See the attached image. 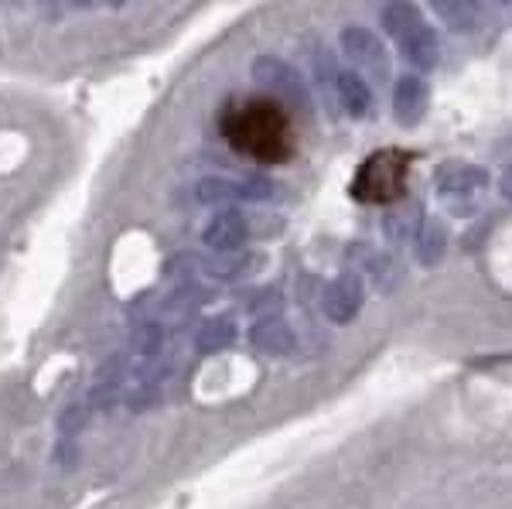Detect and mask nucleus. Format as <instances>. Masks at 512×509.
I'll return each mask as SVG.
<instances>
[{
	"mask_svg": "<svg viewBox=\"0 0 512 509\" xmlns=\"http://www.w3.org/2000/svg\"><path fill=\"white\" fill-rule=\"evenodd\" d=\"M250 76L256 86L270 89L284 106H294V110H308L311 106L308 82L301 79V72H297L291 62L277 59V55H260V59H253Z\"/></svg>",
	"mask_w": 512,
	"mask_h": 509,
	"instance_id": "3",
	"label": "nucleus"
},
{
	"mask_svg": "<svg viewBox=\"0 0 512 509\" xmlns=\"http://www.w3.org/2000/svg\"><path fill=\"white\" fill-rule=\"evenodd\" d=\"M161 346H164L161 325L147 322V325H140L137 332H134V349L140 352V356H158V349H161Z\"/></svg>",
	"mask_w": 512,
	"mask_h": 509,
	"instance_id": "19",
	"label": "nucleus"
},
{
	"mask_svg": "<svg viewBox=\"0 0 512 509\" xmlns=\"http://www.w3.org/2000/svg\"><path fill=\"white\" fill-rule=\"evenodd\" d=\"M379 21H383L386 35H393V41H400L403 35H410L417 24H424V18H420L414 0H386V4H383V18H379Z\"/></svg>",
	"mask_w": 512,
	"mask_h": 509,
	"instance_id": "17",
	"label": "nucleus"
},
{
	"mask_svg": "<svg viewBox=\"0 0 512 509\" xmlns=\"http://www.w3.org/2000/svg\"><path fill=\"white\" fill-rule=\"evenodd\" d=\"M420 223H424V209H420L417 202L400 199V202H393L390 212H386L383 229H386V236H390L393 243H403V240H414Z\"/></svg>",
	"mask_w": 512,
	"mask_h": 509,
	"instance_id": "14",
	"label": "nucleus"
},
{
	"mask_svg": "<svg viewBox=\"0 0 512 509\" xmlns=\"http://www.w3.org/2000/svg\"><path fill=\"white\" fill-rule=\"evenodd\" d=\"M110 4H113V7H120V4H123V0H110Z\"/></svg>",
	"mask_w": 512,
	"mask_h": 509,
	"instance_id": "26",
	"label": "nucleus"
},
{
	"mask_svg": "<svg viewBox=\"0 0 512 509\" xmlns=\"http://www.w3.org/2000/svg\"><path fill=\"white\" fill-rule=\"evenodd\" d=\"M414 250H417V260L424 267H434L444 260L448 253V229H444L441 219H424L414 236Z\"/></svg>",
	"mask_w": 512,
	"mask_h": 509,
	"instance_id": "13",
	"label": "nucleus"
},
{
	"mask_svg": "<svg viewBox=\"0 0 512 509\" xmlns=\"http://www.w3.org/2000/svg\"><path fill=\"white\" fill-rule=\"evenodd\" d=\"M396 48H400V55L407 59V65H414V69H434L437 65V35L431 24H417L410 35H403L396 41Z\"/></svg>",
	"mask_w": 512,
	"mask_h": 509,
	"instance_id": "11",
	"label": "nucleus"
},
{
	"mask_svg": "<svg viewBox=\"0 0 512 509\" xmlns=\"http://www.w3.org/2000/svg\"><path fill=\"white\" fill-rule=\"evenodd\" d=\"M69 4H72V7H79V11H89V7H93L96 0H69Z\"/></svg>",
	"mask_w": 512,
	"mask_h": 509,
	"instance_id": "23",
	"label": "nucleus"
},
{
	"mask_svg": "<svg viewBox=\"0 0 512 509\" xmlns=\"http://www.w3.org/2000/svg\"><path fill=\"white\" fill-rule=\"evenodd\" d=\"M342 52L345 59H349L355 69H362L366 76H373L383 82L390 76V62H386V48L379 35H373L369 28H359V24H352V28L342 31Z\"/></svg>",
	"mask_w": 512,
	"mask_h": 509,
	"instance_id": "4",
	"label": "nucleus"
},
{
	"mask_svg": "<svg viewBox=\"0 0 512 509\" xmlns=\"http://www.w3.org/2000/svg\"><path fill=\"white\" fill-rule=\"evenodd\" d=\"M499 192H502V199H509L512 202V164L506 171H502V178H499Z\"/></svg>",
	"mask_w": 512,
	"mask_h": 509,
	"instance_id": "21",
	"label": "nucleus"
},
{
	"mask_svg": "<svg viewBox=\"0 0 512 509\" xmlns=\"http://www.w3.org/2000/svg\"><path fill=\"white\" fill-rule=\"evenodd\" d=\"M195 199L202 205H233V202H246V178H202L195 185Z\"/></svg>",
	"mask_w": 512,
	"mask_h": 509,
	"instance_id": "16",
	"label": "nucleus"
},
{
	"mask_svg": "<svg viewBox=\"0 0 512 509\" xmlns=\"http://www.w3.org/2000/svg\"><path fill=\"white\" fill-rule=\"evenodd\" d=\"M502 14H506V21L512 24V0H509V4H506V7H502Z\"/></svg>",
	"mask_w": 512,
	"mask_h": 509,
	"instance_id": "24",
	"label": "nucleus"
},
{
	"mask_svg": "<svg viewBox=\"0 0 512 509\" xmlns=\"http://www.w3.org/2000/svg\"><path fill=\"white\" fill-rule=\"evenodd\" d=\"M246 236H250V223H246L243 212L236 209H222L216 216L209 219L205 226V246L216 253H226V250H243Z\"/></svg>",
	"mask_w": 512,
	"mask_h": 509,
	"instance_id": "8",
	"label": "nucleus"
},
{
	"mask_svg": "<svg viewBox=\"0 0 512 509\" xmlns=\"http://www.w3.org/2000/svg\"><path fill=\"white\" fill-rule=\"evenodd\" d=\"M226 134L233 137L239 151L253 154L260 161H280L291 151V134H287L284 113L270 103H246L226 123Z\"/></svg>",
	"mask_w": 512,
	"mask_h": 509,
	"instance_id": "1",
	"label": "nucleus"
},
{
	"mask_svg": "<svg viewBox=\"0 0 512 509\" xmlns=\"http://www.w3.org/2000/svg\"><path fill=\"white\" fill-rule=\"evenodd\" d=\"M362 308V281L355 274L335 277L332 284L321 294V311L328 315V322L335 325H349Z\"/></svg>",
	"mask_w": 512,
	"mask_h": 509,
	"instance_id": "6",
	"label": "nucleus"
},
{
	"mask_svg": "<svg viewBox=\"0 0 512 509\" xmlns=\"http://www.w3.org/2000/svg\"><path fill=\"white\" fill-rule=\"evenodd\" d=\"M431 110V86L420 76H400L393 86V113L403 127H417Z\"/></svg>",
	"mask_w": 512,
	"mask_h": 509,
	"instance_id": "7",
	"label": "nucleus"
},
{
	"mask_svg": "<svg viewBox=\"0 0 512 509\" xmlns=\"http://www.w3.org/2000/svg\"><path fill=\"white\" fill-rule=\"evenodd\" d=\"M332 89H335L338 103H342V110L352 113L355 120L373 117V89H369V82L362 76H355L349 69H335Z\"/></svg>",
	"mask_w": 512,
	"mask_h": 509,
	"instance_id": "9",
	"label": "nucleus"
},
{
	"mask_svg": "<svg viewBox=\"0 0 512 509\" xmlns=\"http://www.w3.org/2000/svg\"><path fill=\"white\" fill-rule=\"evenodd\" d=\"M410 154L403 151H376L359 168L352 182V195L359 202H400L407 192Z\"/></svg>",
	"mask_w": 512,
	"mask_h": 509,
	"instance_id": "2",
	"label": "nucleus"
},
{
	"mask_svg": "<svg viewBox=\"0 0 512 509\" xmlns=\"http://www.w3.org/2000/svg\"><path fill=\"white\" fill-rule=\"evenodd\" d=\"M86 421H89L86 407H69V410H65V414L59 417V431L65 434V438H72V434H79L82 428H86Z\"/></svg>",
	"mask_w": 512,
	"mask_h": 509,
	"instance_id": "20",
	"label": "nucleus"
},
{
	"mask_svg": "<svg viewBox=\"0 0 512 509\" xmlns=\"http://www.w3.org/2000/svg\"><path fill=\"white\" fill-rule=\"evenodd\" d=\"M250 342H253V349L267 352V356H287V352H294L297 346L294 328L277 315L260 318V322L250 328Z\"/></svg>",
	"mask_w": 512,
	"mask_h": 509,
	"instance_id": "10",
	"label": "nucleus"
},
{
	"mask_svg": "<svg viewBox=\"0 0 512 509\" xmlns=\"http://www.w3.org/2000/svg\"><path fill=\"white\" fill-rule=\"evenodd\" d=\"M434 185H437V192L444 195V202L448 199H472L475 192H482V188L489 185V171H485L482 164L448 161V164L437 168Z\"/></svg>",
	"mask_w": 512,
	"mask_h": 509,
	"instance_id": "5",
	"label": "nucleus"
},
{
	"mask_svg": "<svg viewBox=\"0 0 512 509\" xmlns=\"http://www.w3.org/2000/svg\"><path fill=\"white\" fill-rule=\"evenodd\" d=\"M246 267H250V257H246L243 250H226V253H216V257L205 260V264H202L205 274L222 277V281H229V277H239Z\"/></svg>",
	"mask_w": 512,
	"mask_h": 509,
	"instance_id": "18",
	"label": "nucleus"
},
{
	"mask_svg": "<svg viewBox=\"0 0 512 509\" xmlns=\"http://www.w3.org/2000/svg\"><path fill=\"white\" fill-rule=\"evenodd\" d=\"M41 7H45L48 18H59L62 14V0H41Z\"/></svg>",
	"mask_w": 512,
	"mask_h": 509,
	"instance_id": "22",
	"label": "nucleus"
},
{
	"mask_svg": "<svg viewBox=\"0 0 512 509\" xmlns=\"http://www.w3.org/2000/svg\"><path fill=\"white\" fill-rule=\"evenodd\" d=\"M434 7V14L454 31H475L485 21V4L482 0H427Z\"/></svg>",
	"mask_w": 512,
	"mask_h": 509,
	"instance_id": "12",
	"label": "nucleus"
},
{
	"mask_svg": "<svg viewBox=\"0 0 512 509\" xmlns=\"http://www.w3.org/2000/svg\"><path fill=\"white\" fill-rule=\"evenodd\" d=\"M509 4V0H495V7H499V11H502V7H506Z\"/></svg>",
	"mask_w": 512,
	"mask_h": 509,
	"instance_id": "25",
	"label": "nucleus"
},
{
	"mask_svg": "<svg viewBox=\"0 0 512 509\" xmlns=\"http://www.w3.org/2000/svg\"><path fill=\"white\" fill-rule=\"evenodd\" d=\"M233 342H236V325H233V318H222V315L205 318L195 332V349L202 352V356H212V352L229 349Z\"/></svg>",
	"mask_w": 512,
	"mask_h": 509,
	"instance_id": "15",
	"label": "nucleus"
}]
</instances>
